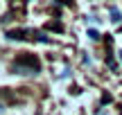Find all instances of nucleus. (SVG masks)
I'll return each instance as SVG.
<instances>
[{
    "mask_svg": "<svg viewBox=\"0 0 122 115\" xmlns=\"http://www.w3.org/2000/svg\"><path fill=\"white\" fill-rule=\"evenodd\" d=\"M41 70V61L36 54H20L14 61V72L18 75H36Z\"/></svg>",
    "mask_w": 122,
    "mask_h": 115,
    "instance_id": "nucleus-1",
    "label": "nucleus"
},
{
    "mask_svg": "<svg viewBox=\"0 0 122 115\" xmlns=\"http://www.w3.org/2000/svg\"><path fill=\"white\" fill-rule=\"evenodd\" d=\"M30 34H32L30 29H11V32H7V36H9L11 41H23V38H30Z\"/></svg>",
    "mask_w": 122,
    "mask_h": 115,
    "instance_id": "nucleus-2",
    "label": "nucleus"
},
{
    "mask_svg": "<svg viewBox=\"0 0 122 115\" xmlns=\"http://www.w3.org/2000/svg\"><path fill=\"white\" fill-rule=\"evenodd\" d=\"M111 16H113V23H120V11L118 9H111Z\"/></svg>",
    "mask_w": 122,
    "mask_h": 115,
    "instance_id": "nucleus-3",
    "label": "nucleus"
},
{
    "mask_svg": "<svg viewBox=\"0 0 122 115\" xmlns=\"http://www.w3.org/2000/svg\"><path fill=\"white\" fill-rule=\"evenodd\" d=\"M5 113V106H2V104H0V115H2Z\"/></svg>",
    "mask_w": 122,
    "mask_h": 115,
    "instance_id": "nucleus-4",
    "label": "nucleus"
},
{
    "mask_svg": "<svg viewBox=\"0 0 122 115\" xmlns=\"http://www.w3.org/2000/svg\"><path fill=\"white\" fill-rule=\"evenodd\" d=\"M100 115H106V113H100Z\"/></svg>",
    "mask_w": 122,
    "mask_h": 115,
    "instance_id": "nucleus-5",
    "label": "nucleus"
}]
</instances>
